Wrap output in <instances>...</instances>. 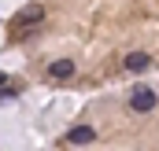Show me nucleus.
<instances>
[{
	"mask_svg": "<svg viewBox=\"0 0 159 151\" xmlns=\"http://www.w3.org/2000/svg\"><path fill=\"white\" fill-rule=\"evenodd\" d=\"M93 140H96V133H93V125H74V129H70V133H67V144H93Z\"/></svg>",
	"mask_w": 159,
	"mask_h": 151,
	"instance_id": "nucleus-2",
	"label": "nucleus"
},
{
	"mask_svg": "<svg viewBox=\"0 0 159 151\" xmlns=\"http://www.w3.org/2000/svg\"><path fill=\"white\" fill-rule=\"evenodd\" d=\"M156 92H152V85H137L133 92H129V111H137V114H148V111H156Z\"/></svg>",
	"mask_w": 159,
	"mask_h": 151,
	"instance_id": "nucleus-1",
	"label": "nucleus"
},
{
	"mask_svg": "<svg viewBox=\"0 0 159 151\" xmlns=\"http://www.w3.org/2000/svg\"><path fill=\"white\" fill-rule=\"evenodd\" d=\"M41 15H44V7H41V4H30V7H22V15H19L15 22H22V26H30V22H37Z\"/></svg>",
	"mask_w": 159,
	"mask_h": 151,
	"instance_id": "nucleus-4",
	"label": "nucleus"
},
{
	"mask_svg": "<svg viewBox=\"0 0 159 151\" xmlns=\"http://www.w3.org/2000/svg\"><path fill=\"white\" fill-rule=\"evenodd\" d=\"M148 63H152V59H148V52H129V55H126V63H122V67H126V70H129V74H137V70H144V67H148Z\"/></svg>",
	"mask_w": 159,
	"mask_h": 151,
	"instance_id": "nucleus-3",
	"label": "nucleus"
},
{
	"mask_svg": "<svg viewBox=\"0 0 159 151\" xmlns=\"http://www.w3.org/2000/svg\"><path fill=\"white\" fill-rule=\"evenodd\" d=\"M4 81H7V77H4V74H0V88H4Z\"/></svg>",
	"mask_w": 159,
	"mask_h": 151,
	"instance_id": "nucleus-6",
	"label": "nucleus"
},
{
	"mask_svg": "<svg viewBox=\"0 0 159 151\" xmlns=\"http://www.w3.org/2000/svg\"><path fill=\"white\" fill-rule=\"evenodd\" d=\"M48 74L52 77H70L74 74V63H70V59H56V63L48 67Z\"/></svg>",
	"mask_w": 159,
	"mask_h": 151,
	"instance_id": "nucleus-5",
	"label": "nucleus"
}]
</instances>
